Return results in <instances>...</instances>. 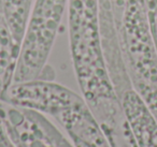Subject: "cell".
<instances>
[{
    "label": "cell",
    "mask_w": 157,
    "mask_h": 147,
    "mask_svg": "<svg viewBox=\"0 0 157 147\" xmlns=\"http://www.w3.org/2000/svg\"><path fill=\"white\" fill-rule=\"evenodd\" d=\"M22 44L14 38L0 7V100L13 82Z\"/></svg>",
    "instance_id": "8"
},
{
    "label": "cell",
    "mask_w": 157,
    "mask_h": 147,
    "mask_svg": "<svg viewBox=\"0 0 157 147\" xmlns=\"http://www.w3.org/2000/svg\"><path fill=\"white\" fill-rule=\"evenodd\" d=\"M69 0H33L13 82L52 80L46 66Z\"/></svg>",
    "instance_id": "3"
},
{
    "label": "cell",
    "mask_w": 157,
    "mask_h": 147,
    "mask_svg": "<svg viewBox=\"0 0 157 147\" xmlns=\"http://www.w3.org/2000/svg\"><path fill=\"white\" fill-rule=\"evenodd\" d=\"M145 3H146V8H150L157 5V0H145Z\"/></svg>",
    "instance_id": "13"
},
{
    "label": "cell",
    "mask_w": 157,
    "mask_h": 147,
    "mask_svg": "<svg viewBox=\"0 0 157 147\" xmlns=\"http://www.w3.org/2000/svg\"><path fill=\"white\" fill-rule=\"evenodd\" d=\"M33 0H0L5 18L18 43L22 44Z\"/></svg>",
    "instance_id": "9"
},
{
    "label": "cell",
    "mask_w": 157,
    "mask_h": 147,
    "mask_svg": "<svg viewBox=\"0 0 157 147\" xmlns=\"http://www.w3.org/2000/svg\"><path fill=\"white\" fill-rule=\"evenodd\" d=\"M68 24L78 86L101 129L107 130L123 120L125 113L103 56L100 0H69Z\"/></svg>",
    "instance_id": "1"
},
{
    "label": "cell",
    "mask_w": 157,
    "mask_h": 147,
    "mask_svg": "<svg viewBox=\"0 0 157 147\" xmlns=\"http://www.w3.org/2000/svg\"><path fill=\"white\" fill-rule=\"evenodd\" d=\"M147 9V16L148 22H150L151 33H152L153 41H154L155 47L157 51V5L154 7L146 8Z\"/></svg>",
    "instance_id": "10"
},
{
    "label": "cell",
    "mask_w": 157,
    "mask_h": 147,
    "mask_svg": "<svg viewBox=\"0 0 157 147\" xmlns=\"http://www.w3.org/2000/svg\"><path fill=\"white\" fill-rule=\"evenodd\" d=\"M139 147H157V120L133 88L123 92L120 97Z\"/></svg>",
    "instance_id": "7"
},
{
    "label": "cell",
    "mask_w": 157,
    "mask_h": 147,
    "mask_svg": "<svg viewBox=\"0 0 157 147\" xmlns=\"http://www.w3.org/2000/svg\"><path fill=\"white\" fill-rule=\"evenodd\" d=\"M52 118L60 125L74 147H111L84 98L58 111Z\"/></svg>",
    "instance_id": "6"
},
{
    "label": "cell",
    "mask_w": 157,
    "mask_h": 147,
    "mask_svg": "<svg viewBox=\"0 0 157 147\" xmlns=\"http://www.w3.org/2000/svg\"><path fill=\"white\" fill-rule=\"evenodd\" d=\"M0 147H16V145L8 134L1 118H0Z\"/></svg>",
    "instance_id": "12"
},
{
    "label": "cell",
    "mask_w": 157,
    "mask_h": 147,
    "mask_svg": "<svg viewBox=\"0 0 157 147\" xmlns=\"http://www.w3.org/2000/svg\"><path fill=\"white\" fill-rule=\"evenodd\" d=\"M80 98V95L53 80L37 78L27 82L12 83L3 92L0 101L52 117Z\"/></svg>",
    "instance_id": "5"
},
{
    "label": "cell",
    "mask_w": 157,
    "mask_h": 147,
    "mask_svg": "<svg viewBox=\"0 0 157 147\" xmlns=\"http://www.w3.org/2000/svg\"><path fill=\"white\" fill-rule=\"evenodd\" d=\"M116 28L132 88L157 120V51L145 0H128Z\"/></svg>",
    "instance_id": "2"
},
{
    "label": "cell",
    "mask_w": 157,
    "mask_h": 147,
    "mask_svg": "<svg viewBox=\"0 0 157 147\" xmlns=\"http://www.w3.org/2000/svg\"><path fill=\"white\" fill-rule=\"evenodd\" d=\"M127 1H128V0H111L115 24H118V22H120L121 18H122L123 12H124L125 6H126Z\"/></svg>",
    "instance_id": "11"
},
{
    "label": "cell",
    "mask_w": 157,
    "mask_h": 147,
    "mask_svg": "<svg viewBox=\"0 0 157 147\" xmlns=\"http://www.w3.org/2000/svg\"><path fill=\"white\" fill-rule=\"evenodd\" d=\"M0 118L16 147H74L44 114L0 101Z\"/></svg>",
    "instance_id": "4"
}]
</instances>
